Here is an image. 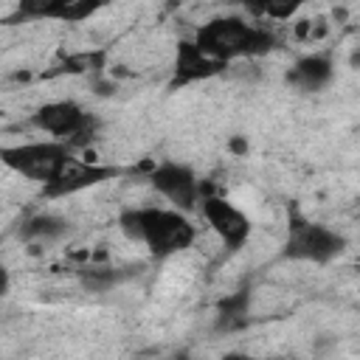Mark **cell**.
Wrapping results in <instances>:
<instances>
[{
  "mask_svg": "<svg viewBox=\"0 0 360 360\" xmlns=\"http://www.w3.org/2000/svg\"><path fill=\"white\" fill-rule=\"evenodd\" d=\"M118 231L129 242H141L152 259H172L197 242V225L180 208L132 205L118 211Z\"/></svg>",
  "mask_w": 360,
  "mask_h": 360,
  "instance_id": "1",
  "label": "cell"
},
{
  "mask_svg": "<svg viewBox=\"0 0 360 360\" xmlns=\"http://www.w3.org/2000/svg\"><path fill=\"white\" fill-rule=\"evenodd\" d=\"M194 39L208 56L222 59L228 65L233 59H259L278 48L276 31H270L267 25L250 22L242 14L211 17L194 31Z\"/></svg>",
  "mask_w": 360,
  "mask_h": 360,
  "instance_id": "2",
  "label": "cell"
},
{
  "mask_svg": "<svg viewBox=\"0 0 360 360\" xmlns=\"http://www.w3.org/2000/svg\"><path fill=\"white\" fill-rule=\"evenodd\" d=\"M349 248L346 236L323 222H312L301 214V208H287V236L281 242V259L287 262H309V264H329L343 256Z\"/></svg>",
  "mask_w": 360,
  "mask_h": 360,
  "instance_id": "3",
  "label": "cell"
},
{
  "mask_svg": "<svg viewBox=\"0 0 360 360\" xmlns=\"http://www.w3.org/2000/svg\"><path fill=\"white\" fill-rule=\"evenodd\" d=\"M73 155L76 152L59 138L25 141V143H14V146H3L0 149V158L11 172H17L20 177L34 180L39 186L51 183Z\"/></svg>",
  "mask_w": 360,
  "mask_h": 360,
  "instance_id": "4",
  "label": "cell"
},
{
  "mask_svg": "<svg viewBox=\"0 0 360 360\" xmlns=\"http://www.w3.org/2000/svg\"><path fill=\"white\" fill-rule=\"evenodd\" d=\"M200 214L205 219V225L211 228V233L222 242V248L228 253H236L248 245L250 233H253V222L250 217L233 205L228 197H222L219 191H214L211 183L202 180V197H200Z\"/></svg>",
  "mask_w": 360,
  "mask_h": 360,
  "instance_id": "5",
  "label": "cell"
},
{
  "mask_svg": "<svg viewBox=\"0 0 360 360\" xmlns=\"http://www.w3.org/2000/svg\"><path fill=\"white\" fill-rule=\"evenodd\" d=\"M143 180L152 186V191H158L163 200H169L174 208L180 211H194L200 208V197H202V180L197 177L194 166L180 163V160H160V163H149Z\"/></svg>",
  "mask_w": 360,
  "mask_h": 360,
  "instance_id": "6",
  "label": "cell"
},
{
  "mask_svg": "<svg viewBox=\"0 0 360 360\" xmlns=\"http://www.w3.org/2000/svg\"><path fill=\"white\" fill-rule=\"evenodd\" d=\"M124 169L121 166H107V163H98V160H87V158H70L65 163V169L45 186H39V197L42 200H62V197H73L79 191H87V188H96L107 180H115L121 177Z\"/></svg>",
  "mask_w": 360,
  "mask_h": 360,
  "instance_id": "7",
  "label": "cell"
},
{
  "mask_svg": "<svg viewBox=\"0 0 360 360\" xmlns=\"http://www.w3.org/2000/svg\"><path fill=\"white\" fill-rule=\"evenodd\" d=\"M225 68H228V62L208 56V53L197 45L194 37H191V39H188V37H180L177 45H174V62H172V82H169V90H177V87L194 84V82L214 79V76H219Z\"/></svg>",
  "mask_w": 360,
  "mask_h": 360,
  "instance_id": "8",
  "label": "cell"
},
{
  "mask_svg": "<svg viewBox=\"0 0 360 360\" xmlns=\"http://www.w3.org/2000/svg\"><path fill=\"white\" fill-rule=\"evenodd\" d=\"M84 115H87V110H84L76 98H56V101L39 104V107L31 112L28 124H31L34 129L51 135V138L68 141V138L79 129V124L84 121Z\"/></svg>",
  "mask_w": 360,
  "mask_h": 360,
  "instance_id": "9",
  "label": "cell"
},
{
  "mask_svg": "<svg viewBox=\"0 0 360 360\" xmlns=\"http://www.w3.org/2000/svg\"><path fill=\"white\" fill-rule=\"evenodd\" d=\"M332 79H335V56H332V51L304 53L284 73V82L298 93H321V90H326L332 84Z\"/></svg>",
  "mask_w": 360,
  "mask_h": 360,
  "instance_id": "10",
  "label": "cell"
},
{
  "mask_svg": "<svg viewBox=\"0 0 360 360\" xmlns=\"http://www.w3.org/2000/svg\"><path fill=\"white\" fill-rule=\"evenodd\" d=\"M68 233H70V222H68L65 217H59V214H51V211H45V214H31V217L22 219L20 228H17L20 242L31 245L34 253H37L42 245L62 242Z\"/></svg>",
  "mask_w": 360,
  "mask_h": 360,
  "instance_id": "11",
  "label": "cell"
},
{
  "mask_svg": "<svg viewBox=\"0 0 360 360\" xmlns=\"http://www.w3.org/2000/svg\"><path fill=\"white\" fill-rule=\"evenodd\" d=\"M107 59H110V51L107 48H90V51L62 53L56 59V65L45 76L51 79V76H96V73H107Z\"/></svg>",
  "mask_w": 360,
  "mask_h": 360,
  "instance_id": "12",
  "label": "cell"
},
{
  "mask_svg": "<svg viewBox=\"0 0 360 360\" xmlns=\"http://www.w3.org/2000/svg\"><path fill=\"white\" fill-rule=\"evenodd\" d=\"M73 270H76V281L84 292H107L135 276L132 267H112L104 262H84V264H76Z\"/></svg>",
  "mask_w": 360,
  "mask_h": 360,
  "instance_id": "13",
  "label": "cell"
},
{
  "mask_svg": "<svg viewBox=\"0 0 360 360\" xmlns=\"http://www.w3.org/2000/svg\"><path fill=\"white\" fill-rule=\"evenodd\" d=\"M250 323V287L225 295L214 312V332H239Z\"/></svg>",
  "mask_w": 360,
  "mask_h": 360,
  "instance_id": "14",
  "label": "cell"
},
{
  "mask_svg": "<svg viewBox=\"0 0 360 360\" xmlns=\"http://www.w3.org/2000/svg\"><path fill=\"white\" fill-rule=\"evenodd\" d=\"M59 8V0H17L14 11L3 17L6 25H22V22H37V20H53Z\"/></svg>",
  "mask_w": 360,
  "mask_h": 360,
  "instance_id": "15",
  "label": "cell"
},
{
  "mask_svg": "<svg viewBox=\"0 0 360 360\" xmlns=\"http://www.w3.org/2000/svg\"><path fill=\"white\" fill-rule=\"evenodd\" d=\"M248 6L250 14L256 17H264V20H292L309 0H242Z\"/></svg>",
  "mask_w": 360,
  "mask_h": 360,
  "instance_id": "16",
  "label": "cell"
},
{
  "mask_svg": "<svg viewBox=\"0 0 360 360\" xmlns=\"http://www.w3.org/2000/svg\"><path fill=\"white\" fill-rule=\"evenodd\" d=\"M110 3L112 0H59V8L53 14V20L56 22H68V25H79V22L96 17Z\"/></svg>",
  "mask_w": 360,
  "mask_h": 360,
  "instance_id": "17",
  "label": "cell"
},
{
  "mask_svg": "<svg viewBox=\"0 0 360 360\" xmlns=\"http://www.w3.org/2000/svg\"><path fill=\"white\" fill-rule=\"evenodd\" d=\"M101 129H104V121H101V115H96V112H90L87 110V115H84V121L79 124V129L65 141L76 155L79 152H87L98 138H101Z\"/></svg>",
  "mask_w": 360,
  "mask_h": 360,
  "instance_id": "18",
  "label": "cell"
},
{
  "mask_svg": "<svg viewBox=\"0 0 360 360\" xmlns=\"http://www.w3.org/2000/svg\"><path fill=\"white\" fill-rule=\"evenodd\" d=\"M90 90L96 96H112L118 90V82L112 79V73L110 76L107 73H96V76H90Z\"/></svg>",
  "mask_w": 360,
  "mask_h": 360,
  "instance_id": "19",
  "label": "cell"
},
{
  "mask_svg": "<svg viewBox=\"0 0 360 360\" xmlns=\"http://www.w3.org/2000/svg\"><path fill=\"white\" fill-rule=\"evenodd\" d=\"M309 37H312V20H309V17H298V20L292 22V39L307 42Z\"/></svg>",
  "mask_w": 360,
  "mask_h": 360,
  "instance_id": "20",
  "label": "cell"
},
{
  "mask_svg": "<svg viewBox=\"0 0 360 360\" xmlns=\"http://www.w3.org/2000/svg\"><path fill=\"white\" fill-rule=\"evenodd\" d=\"M228 152L236 155V158H245V155L250 152L248 138H245V135H231V138H228Z\"/></svg>",
  "mask_w": 360,
  "mask_h": 360,
  "instance_id": "21",
  "label": "cell"
},
{
  "mask_svg": "<svg viewBox=\"0 0 360 360\" xmlns=\"http://www.w3.org/2000/svg\"><path fill=\"white\" fill-rule=\"evenodd\" d=\"M329 37V20L326 17H315L312 20V42H321V39H326Z\"/></svg>",
  "mask_w": 360,
  "mask_h": 360,
  "instance_id": "22",
  "label": "cell"
},
{
  "mask_svg": "<svg viewBox=\"0 0 360 360\" xmlns=\"http://www.w3.org/2000/svg\"><path fill=\"white\" fill-rule=\"evenodd\" d=\"M329 17H332L335 22H346V20H349V8H346V6H335Z\"/></svg>",
  "mask_w": 360,
  "mask_h": 360,
  "instance_id": "23",
  "label": "cell"
},
{
  "mask_svg": "<svg viewBox=\"0 0 360 360\" xmlns=\"http://www.w3.org/2000/svg\"><path fill=\"white\" fill-rule=\"evenodd\" d=\"M349 65L352 68H360V48H354V53L349 56Z\"/></svg>",
  "mask_w": 360,
  "mask_h": 360,
  "instance_id": "24",
  "label": "cell"
}]
</instances>
